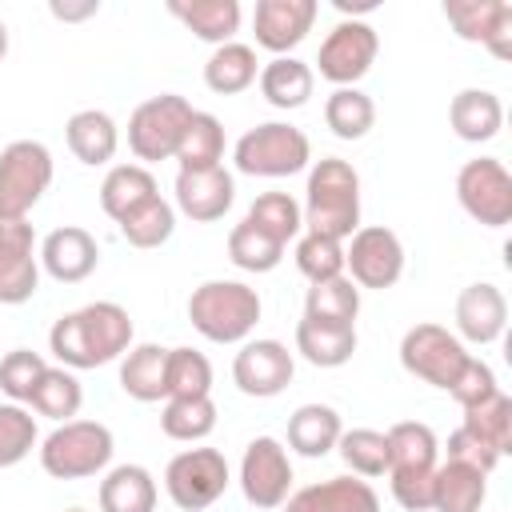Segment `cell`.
I'll return each mask as SVG.
<instances>
[{
    "instance_id": "cell-30",
    "label": "cell",
    "mask_w": 512,
    "mask_h": 512,
    "mask_svg": "<svg viewBox=\"0 0 512 512\" xmlns=\"http://www.w3.org/2000/svg\"><path fill=\"white\" fill-rule=\"evenodd\" d=\"M100 512H156V480L140 464H120L100 480Z\"/></svg>"
},
{
    "instance_id": "cell-14",
    "label": "cell",
    "mask_w": 512,
    "mask_h": 512,
    "mask_svg": "<svg viewBox=\"0 0 512 512\" xmlns=\"http://www.w3.org/2000/svg\"><path fill=\"white\" fill-rule=\"evenodd\" d=\"M40 288L36 232L28 220H0V304H24Z\"/></svg>"
},
{
    "instance_id": "cell-29",
    "label": "cell",
    "mask_w": 512,
    "mask_h": 512,
    "mask_svg": "<svg viewBox=\"0 0 512 512\" xmlns=\"http://www.w3.org/2000/svg\"><path fill=\"white\" fill-rule=\"evenodd\" d=\"M356 316H360V288L348 276L320 280L304 296V320H312V324L356 328Z\"/></svg>"
},
{
    "instance_id": "cell-36",
    "label": "cell",
    "mask_w": 512,
    "mask_h": 512,
    "mask_svg": "<svg viewBox=\"0 0 512 512\" xmlns=\"http://www.w3.org/2000/svg\"><path fill=\"white\" fill-rule=\"evenodd\" d=\"M28 404H32L40 416H48V420L68 424V420L80 412V404H84V388H80V380H76L68 368H44V376H40V384L32 388Z\"/></svg>"
},
{
    "instance_id": "cell-7",
    "label": "cell",
    "mask_w": 512,
    "mask_h": 512,
    "mask_svg": "<svg viewBox=\"0 0 512 512\" xmlns=\"http://www.w3.org/2000/svg\"><path fill=\"white\" fill-rule=\"evenodd\" d=\"M192 104L176 92L152 96L144 100L132 116H128V148L136 152V160H172L180 148V136L192 120Z\"/></svg>"
},
{
    "instance_id": "cell-45",
    "label": "cell",
    "mask_w": 512,
    "mask_h": 512,
    "mask_svg": "<svg viewBox=\"0 0 512 512\" xmlns=\"http://www.w3.org/2000/svg\"><path fill=\"white\" fill-rule=\"evenodd\" d=\"M296 268L312 284L336 280V276H344V244L340 240H328V236H316V232H304L296 240Z\"/></svg>"
},
{
    "instance_id": "cell-2",
    "label": "cell",
    "mask_w": 512,
    "mask_h": 512,
    "mask_svg": "<svg viewBox=\"0 0 512 512\" xmlns=\"http://www.w3.org/2000/svg\"><path fill=\"white\" fill-rule=\"evenodd\" d=\"M304 228L328 240H348L360 228V176L348 160L324 156L308 172V200L300 208Z\"/></svg>"
},
{
    "instance_id": "cell-31",
    "label": "cell",
    "mask_w": 512,
    "mask_h": 512,
    "mask_svg": "<svg viewBox=\"0 0 512 512\" xmlns=\"http://www.w3.org/2000/svg\"><path fill=\"white\" fill-rule=\"evenodd\" d=\"M256 76H260V92H264V100H268L272 108H284V112L308 104L312 84H316L312 68H308L304 60H296V56H276V60H268Z\"/></svg>"
},
{
    "instance_id": "cell-18",
    "label": "cell",
    "mask_w": 512,
    "mask_h": 512,
    "mask_svg": "<svg viewBox=\"0 0 512 512\" xmlns=\"http://www.w3.org/2000/svg\"><path fill=\"white\" fill-rule=\"evenodd\" d=\"M316 24V0H260L252 12V32L256 44L284 56L296 48Z\"/></svg>"
},
{
    "instance_id": "cell-27",
    "label": "cell",
    "mask_w": 512,
    "mask_h": 512,
    "mask_svg": "<svg viewBox=\"0 0 512 512\" xmlns=\"http://www.w3.org/2000/svg\"><path fill=\"white\" fill-rule=\"evenodd\" d=\"M340 412L328 408V404H300L292 416H288V448L316 460V456H328L340 440Z\"/></svg>"
},
{
    "instance_id": "cell-28",
    "label": "cell",
    "mask_w": 512,
    "mask_h": 512,
    "mask_svg": "<svg viewBox=\"0 0 512 512\" xmlns=\"http://www.w3.org/2000/svg\"><path fill=\"white\" fill-rule=\"evenodd\" d=\"M488 496L484 472L468 468V464H436L432 472V512H480Z\"/></svg>"
},
{
    "instance_id": "cell-41",
    "label": "cell",
    "mask_w": 512,
    "mask_h": 512,
    "mask_svg": "<svg viewBox=\"0 0 512 512\" xmlns=\"http://www.w3.org/2000/svg\"><path fill=\"white\" fill-rule=\"evenodd\" d=\"M472 436H480L484 444H492L500 456L512 452V400L504 392H492L488 400L464 408V424Z\"/></svg>"
},
{
    "instance_id": "cell-19",
    "label": "cell",
    "mask_w": 512,
    "mask_h": 512,
    "mask_svg": "<svg viewBox=\"0 0 512 512\" xmlns=\"http://www.w3.org/2000/svg\"><path fill=\"white\" fill-rule=\"evenodd\" d=\"M40 264L52 280L60 284H80L84 276L96 272L100 264V248L92 240V232L76 228V224H64V228H52L44 240H40Z\"/></svg>"
},
{
    "instance_id": "cell-9",
    "label": "cell",
    "mask_w": 512,
    "mask_h": 512,
    "mask_svg": "<svg viewBox=\"0 0 512 512\" xmlns=\"http://www.w3.org/2000/svg\"><path fill=\"white\" fill-rule=\"evenodd\" d=\"M164 488L180 512H200L216 504L228 488V460L216 448H184L164 468Z\"/></svg>"
},
{
    "instance_id": "cell-23",
    "label": "cell",
    "mask_w": 512,
    "mask_h": 512,
    "mask_svg": "<svg viewBox=\"0 0 512 512\" xmlns=\"http://www.w3.org/2000/svg\"><path fill=\"white\" fill-rule=\"evenodd\" d=\"M448 124L460 140L468 144H484L500 132L504 124V108H500V96L488 92V88H464L452 96V108H448Z\"/></svg>"
},
{
    "instance_id": "cell-33",
    "label": "cell",
    "mask_w": 512,
    "mask_h": 512,
    "mask_svg": "<svg viewBox=\"0 0 512 512\" xmlns=\"http://www.w3.org/2000/svg\"><path fill=\"white\" fill-rule=\"evenodd\" d=\"M172 160L180 164V172L220 168V160H224V128H220V120L212 112H192Z\"/></svg>"
},
{
    "instance_id": "cell-48",
    "label": "cell",
    "mask_w": 512,
    "mask_h": 512,
    "mask_svg": "<svg viewBox=\"0 0 512 512\" xmlns=\"http://www.w3.org/2000/svg\"><path fill=\"white\" fill-rule=\"evenodd\" d=\"M448 392H452V400H456L460 408H472V404L488 400L492 392H500V384H496V372H492L480 356H468V364L460 368V376H456V384H452Z\"/></svg>"
},
{
    "instance_id": "cell-44",
    "label": "cell",
    "mask_w": 512,
    "mask_h": 512,
    "mask_svg": "<svg viewBox=\"0 0 512 512\" xmlns=\"http://www.w3.org/2000/svg\"><path fill=\"white\" fill-rule=\"evenodd\" d=\"M336 452H340V460H344L356 476H384V472H388V440H384V432H376V428L340 432Z\"/></svg>"
},
{
    "instance_id": "cell-35",
    "label": "cell",
    "mask_w": 512,
    "mask_h": 512,
    "mask_svg": "<svg viewBox=\"0 0 512 512\" xmlns=\"http://www.w3.org/2000/svg\"><path fill=\"white\" fill-rule=\"evenodd\" d=\"M204 84L216 96H236L248 84H256V52L248 44H220L204 64Z\"/></svg>"
},
{
    "instance_id": "cell-1",
    "label": "cell",
    "mask_w": 512,
    "mask_h": 512,
    "mask_svg": "<svg viewBox=\"0 0 512 512\" xmlns=\"http://www.w3.org/2000/svg\"><path fill=\"white\" fill-rule=\"evenodd\" d=\"M128 344H132V316L112 300H96L76 312H64L48 332V348L60 360V368H100L124 356Z\"/></svg>"
},
{
    "instance_id": "cell-53",
    "label": "cell",
    "mask_w": 512,
    "mask_h": 512,
    "mask_svg": "<svg viewBox=\"0 0 512 512\" xmlns=\"http://www.w3.org/2000/svg\"><path fill=\"white\" fill-rule=\"evenodd\" d=\"M68 512H84V508H68Z\"/></svg>"
},
{
    "instance_id": "cell-39",
    "label": "cell",
    "mask_w": 512,
    "mask_h": 512,
    "mask_svg": "<svg viewBox=\"0 0 512 512\" xmlns=\"http://www.w3.org/2000/svg\"><path fill=\"white\" fill-rule=\"evenodd\" d=\"M228 260L244 272H272L284 260V244H276L268 232H260L252 220H240L228 232Z\"/></svg>"
},
{
    "instance_id": "cell-51",
    "label": "cell",
    "mask_w": 512,
    "mask_h": 512,
    "mask_svg": "<svg viewBox=\"0 0 512 512\" xmlns=\"http://www.w3.org/2000/svg\"><path fill=\"white\" fill-rule=\"evenodd\" d=\"M336 8H340V12H372L376 0H336Z\"/></svg>"
},
{
    "instance_id": "cell-43",
    "label": "cell",
    "mask_w": 512,
    "mask_h": 512,
    "mask_svg": "<svg viewBox=\"0 0 512 512\" xmlns=\"http://www.w3.org/2000/svg\"><path fill=\"white\" fill-rule=\"evenodd\" d=\"M212 392V364L196 348H168V400L208 396Z\"/></svg>"
},
{
    "instance_id": "cell-46",
    "label": "cell",
    "mask_w": 512,
    "mask_h": 512,
    "mask_svg": "<svg viewBox=\"0 0 512 512\" xmlns=\"http://www.w3.org/2000/svg\"><path fill=\"white\" fill-rule=\"evenodd\" d=\"M44 356L32 352V348H12L4 360H0V392L12 400V404H28L32 388L40 384L44 376Z\"/></svg>"
},
{
    "instance_id": "cell-49",
    "label": "cell",
    "mask_w": 512,
    "mask_h": 512,
    "mask_svg": "<svg viewBox=\"0 0 512 512\" xmlns=\"http://www.w3.org/2000/svg\"><path fill=\"white\" fill-rule=\"evenodd\" d=\"M448 460L468 464V468H476V472L488 476V472L500 464V452H496L492 444H484L480 436H472L468 428H456V432L448 436Z\"/></svg>"
},
{
    "instance_id": "cell-12",
    "label": "cell",
    "mask_w": 512,
    "mask_h": 512,
    "mask_svg": "<svg viewBox=\"0 0 512 512\" xmlns=\"http://www.w3.org/2000/svg\"><path fill=\"white\" fill-rule=\"evenodd\" d=\"M376 52H380V36H376L372 24H364V20H340L324 36L316 64H320V76L332 80L336 88H356V80L372 68Z\"/></svg>"
},
{
    "instance_id": "cell-22",
    "label": "cell",
    "mask_w": 512,
    "mask_h": 512,
    "mask_svg": "<svg viewBox=\"0 0 512 512\" xmlns=\"http://www.w3.org/2000/svg\"><path fill=\"white\" fill-rule=\"evenodd\" d=\"M284 512H380V496L364 480L332 476V480L292 492L284 500Z\"/></svg>"
},
{
    "instance_id": "cell-26",
    "label": "cell",
    "mask_w": 512,
    "mask_h": 512,
    "mask_svg": "<svg viewBox=\"0 0 512 512\" xmlns=\"http://www.w3.org/2000/svg\"><path fill=\"white\" fill-rule=\"evenodd\" d=\"M120 388L140 404L168 396V348H160V344L128 348V356L120 364Z\"/></svg>"
},
{
    "instance_id": "cell-21",
    "label": "cell",
    "mask_w": 512,
    "mask_h": 512,
    "mask_svg": "<svg viewBox=\"0 0 512 512\" xmlns=\"http://www.w3.org/2000/svg\"><path fill=\"white\" fill-rule=\"evenodd\" d=\"M508 324V300L496 284H468L456 296V332L468 344H492L504 336Z\"/></svg>"
},
{
    "instance_id": "cell-42",
    "label": "cell",
    "mask_w": 512,
    "mask_h": 512,
    "mask_svg": "<svg viewBox=\"0 0 512 512\" xmlns=\"http://www.w3.org/2000/svg\"><path fill=\"white\" fill-rule=\"evenodd\" d=\"M244 220H252V224H256L260 232H268L276 244H288V240L304 228L300 204H296L288 192H264V196H256Z\"/></svg>"
},
{
    "instance_id": "cell-34",
    "label": "cell",
    "mask_w": 512,
    "mask_h": 512,
    "mask_svg": "<svg viewBox=\"0 0 512 512\" xmlns=\"http://www.w3.org/2000/svg\"><path fill=\"white\" fill-rule=\"evenodd\" d=\"M296 352L312 368H340L356 352V328H328V324L300 320L296 324Z\"/></svg>"
},
{
    "instance_id": "cell-3",
    "label": "cell",
    "mask_w": 512,
    "mask_h": 512,
    "mask_svg": "<svg viewBox=\"0 0 512 512\" xmlns=\"http://www.w3.org/2000/svg\"><path fill=\"white\" fill-rule=\"evenodd\" d=\"M188 320L204 340L236 344L256 328L260 296H256V288H248L240 280H204L188 296Z\"/></svg>"
},
{
    "instance_id": "cell-25",
    "label": "cell",
    "mask_w": 512,
    "mask_h": 512,
    "mask_svg": "<svg viewBox=\"0 0 512 512\" xmlns=\"http://www.w3.org/2000/svg\"><path fill=\"white\" fill-rule=\"evenodd\" d=\"M64 136H68V148L80 164H108L116 156V144H120L116 120L100 108H84V112L68 116Z\"/></svg>"
},
{
    "instance_id": "cell-15",
    "label": "cell",
    "mask_w": 512,
    "mask_h": 512,
    "mask_svg": "<svg viewBox=\"0 0 512 512\" xmlns=\"http://www.w3.org/2000/svg\"><path fill=\"white\" fill-rule=\"evenodd\" d=\"M444 16L460 40L484 44L496 60L512 56V4L508 0H444Z\"/></svg>"
},
{
    "instance_id": "cell-5",
    "label": "cell",
    "mask_w": 512,
    "mask_h": 512,
    "mask_svg": "<svg viewBox=\"0 0 512 512\" xmlns=\"http://www.w3.org/2000/svg\"><path fill=\"white\" fill-rule=\"evenodd\" d=\"M232 160H236V172L244 176H292L300 172L308 160H312V144L300 128L284 124V120H268V124H256L248 128L236 148H232Z\"/></svg>"
},
{
    "instance_id": "cell-24",
    "label": "cell",
    "mask_w": 512,
    "mask_h": 512,
    "mask_svg": "<svg viewBox=\"0 0 512 512\" xmlns=\"http://www.w3.org/2000/svg\"><path fill=\"white\" fill-rule=\"evenodd\" d=\"M168 12L176 20H184V28L196 40L208 44H232L236 28H240V4L236 0H172Z\"/></svg>"
},
{
    "instance_id": "cell-8",
    "label": "cell",
    "mask_w": 512,
    "mask_h": 512,
    "mask_svg": "<svg viewBox=\"0 0 512 512\" xmlns=\"http://www.w3.org/2000/svg\"><path fill=\"white\" fill-rule=\"evenodd\" d=\"M400 364L408 376L448 392L456 384L460 368L468 364V352H464L460 336L448 332L444 324H412L400 340Z\"/></svg>"
},
{
    "instance_id": "cell-37",
    "label": "cell",
    "mask_w": 512,
    "mask_h": 512,
    "mask_svg": "<svg viewBox=\"0 0 512 512\" xmlns=\"http://www.w3.org/2000/svg\"><path fill=\"white\" fill-rule=\"evenodd\" d=\"M324 124L332 128V136L340 140H360L368 136V128L376 124V104L368 92L360 88H336L324 104Z\"/></svg>"
},
{
    "instance_id": "cell-50",
    "label": "cell",
    "mask_w": 512,
    "mask_h": 512,
    "mask_svg": "<svg viewBox=\"0 0 512 512\" xmlns=\"http://www.w3.org/2000/svg\"><path fill=\"white\" fill-rule=\"evenodd\" d=\"M92 12H96V0H88V4H60V0H52V16L56 20H84Z\"/></svg>"
},
{
    "instance_id": "cell-38",
    "label": "cell",
    "mask_w": 512,
    "mask_h": 512,
    "mask_svg": "<svg viewBox=\"0 0 512 512\" xmlns=\"http://www.w3.org/2000/svg\"><path fill=\"white\" fill-rule=\"evenodd\" d=\"M176 228V208L156 192L152 200H144L140 208H132L124 220H120V236L132 244V248H160Z\"/></svg>"
},
{
    "instance_id": "cell-52",
    "label": "cell",
    "mask_w": 512,
    "mask_h": 512,
    "mask_svg": "<svg viewBox=\"0 0 512 512\" xmlns=\"http://www.w3.org/2000/svg\"><path fill=\"white\" fill-rule=\"evenodd\" d=\"M8 56V28H4V20H0V60Z\"/></svg>"
},
{
    "instance_id": "cell-4",
    "label": "cell",
    "mask_w": 512,
    "mask_h": 512,
    "mask_svg": "<svg viewBox=\"0 0 512 512\" xmlns=\"http://www.w3.org/2000/svg\"><path fill=\"white\" fill-rule=\"evenodd\" d=\"M112 432L100 420H68L52 428L40 444V464L56 480H84L108 468L112 460Z\"/></svg>"
},
{
    "instance_id": "cell-11",
    "label": "cell",
    "mask_w": 512,
    "mask_h": 512,
    "mask_svg": "<svg viewBox=\"0 0 512 512\" xmlns=\"http://www.w3.org/2000/svg\"><path fill=\"white\" fill-rule=\"evenodd\" d=\"M344 268L352 272L348 280L356 288H392L404 272V244L384 224L356 228L344 248Z\"/></svg>"
},
{
    "instance_id": "cell-40",
    "label": "cell",
    "mask_w": 512,
    "mask_h": 512,
    "mask_svg": "<svg viewBox=\"0 0 512 512\" xmlns=\"http://www.w3.org/2000/svg\"><path fill=\"white\" fill-rule=\"evenodd\" d=\"M160 428H164V436L184 440V444L212 436V428H216V404H212V396L168 400L164 412H160Z\"/></svg>"
},
{
    "instance_id": "cell-32",
    "label": "cell",
    "mask_w": 512,
    "mask_h": 512,
    "mask_svg": "<svg viewBox=\"0 0 512 512\" xmlns=\"http://www.w3.org/2000/svg\"><path fill=\"white\" fill-rule=\"evenodd\" d=\"M156 196V180L144 164H116L108 168L104 184H100V208L120 224L132 208H140L144 200Z\"/></svg>"
},
{
    "instance_id": "cell-6",
    "label": "cell",
    "mask_w": 512,
    "mask_h": 512,
    "mask_svg": "<svg viewBox=\"0 0 512 512\" xmlns=\"http://www.w3.org/2000/svg\"><path fill=\"white\" fill-rule=\"evenodd\" d=\"M52 184V152L40 140H12L0 152V220H24Z\"/></svg>"
},
{
    "instance_id": "cell-17",
    "label": "cell",
    "mask_w": 512,
    "mask_h": 512,
    "mask_svg": "<svg viewBox=\"0 0 512 512\" xmlns=\"http://www.w3.org/2000/svg\"><path fill=\"white\" fill-rule=\"evenodd\" d=\"M388 440V480L392 484H428L436 472V432L420 420H400L384 432Z\"/></svg>"
},
{
    "instance_id": "cell-13",
    "label": "cell",
    "mask_w": 512,
    "mask_h": 512,
    "mask_svg": "<svg viewBox=\"0 0 512 512\" xmlns=\"http://www.w3.org/2000/svg\"><path fill=\"white\" fill-rule=\"evenodd\" d=\"M292 488V460L276 436H256L240 460V492L256 508H280Z\"/></svg>"
},
{
    "instance_id": "cell-47",
    "label": "cell",
    "mask_w": 512,
    "mask_h": 512,
    "mask_svg": "<svg viewBox=\"0 0 512 512\" xmlns=\"http://www.w3.org/2000/svg\"><path fill=\"white\" fill-rule=\"evenodd\" d=\"M36 444V420L24 404H0V468L20 464Z\"/></svg>"
},
{
    "instance_id": "cell-10",
    "label": "cell",
    "mask_w": 512,
    "mask_h": 512,
    "mask_svg": "<svg viewBox=\"0 0 512 512\" xmlns=\"http://www.w3.org/2000/svg\"><path fill=\"white\" fill-rule=\"evenodd\" d=\"M456 200L484 228L512 224V176H508V168L496 156L468 160L456 172Z\"/></svg>"
},
{
    "instance_id": "cell-20",
    "label": "cell",
    "mask_w": 512,
    "mask_h": 512,
    "mask_svg": "<svg viewBox=\"0 0 512 512\" xmlns=\"http://www.w3.org/2000/svg\"><path fill=\"white\" fill-rule=\"evenodd\" d=\"M236 200V184L232 172L220 168H204V172H176V208L196 220V224H212L220 220Z\"/></svg>"
},
{
    "instance_id": "cell-16",
    "label": "cell",
    "mask_w": 512,
    "mask_h": 512,
    "mask_svg": "<svg viewBox=\"0 0 512 512\" xmlns=\"http://www.w3.org/2000/svg\"><path fill=\"white\" fill-rule=\"evenodd\" d=\"M296 360L280 340H248L232 360V380L244 396H280L292 384Z\"/></svg>"
}]
</instances>
